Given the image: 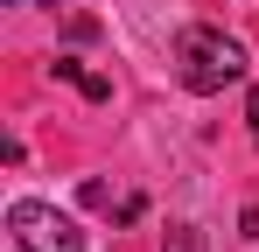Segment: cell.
<instances>
[{
    "label": "cell",
    "mask_w": 259,
    "mask_h": 252,
    "mask_svg": "<svg viewBox=\"0 0 259 252\" xmlns=\"http://www.w3.org/2000/svg\"><path fill=\"white\" fill-rule=\"evenodd\" d=\"M175 77L189 91H224L245 77V42H231L224 28H182L175 35Z\"/></svg>",
    "instance_id": "1"
},
{
    "label": "cell",
    "mask_w": 259,
    "mask_h": 252,
    "mask_svg": "<svg viewBox=\"0 0 259 252\" xmlns=\"http://www.w3.org/2000/svg\"><path fill=\"white\" fill-rule=\"evenodd\" d=\"M7 224H14L21 252H84V231H77L63 210H49V203H14Z\"/></svg>",
    "instance_id": "2"
},
{
    "label": "cell",
    "mask_w": 259,
    "mask_h": 252,
    "mask_svg": "<svg viewBox=\"0 0 259 252\" xmlns=\"http://www.w3.org/2000/svg\"><path fill=\"white\" fill-rule=\"evenodd\" d=\"M56 77H70L84 98H112V77H98V70H84L77 56H56Z\"/></svg>",
    "instance_id": "3"
},
{
    "label": "cell",
    "mask_w": 259,
    "mask_h": 252,
    "mask_svg": "<svg viewBox=\"0 0 259 252\" xmlns=\"http://www.w3.org/2000/svg\"><path fill=\"white\" fill-rule=\"evenodd\" d=\"M161 252H203V231H196V224H175Z\"/></svg>",
    "instance_id": "4"
},
{
    "label": "cell",
    "mask_w": 259,
    "mask_h": 252,
    "mask_svg": "<svg viewBox=\"0 0 259 252\" xmlns=\"http://www.w3.org/2000/svg\"><path fill=\"white\" fill-rule=\"evenodd\" d=\"M245 238H259V203H252V210H245Z\"/></svg>",
    "instance_id": "5"
},
{
    "label": "cell",
    "mask_w": 259,
    "mask_h": 252,
    "mask_svg": "<svg viewBox=\"0 0 259 252\" xmlns=\"http://www.w3.org/2000/svg\"><path fill=\"white\" fill-rule=\"evenodd\" d=\"M252 140H259V91H252Z\"/></svg>",
    "instance_id": "6"
},
{
    "label": "cell",
    "mask_w": 259,
    "mask_h": 252,
    "mask_svg": "<svg viewBox=\"0 0 259 252\" xmlns=\"http://www.w3.org/2000/svg\"><path fill=\"white\" fill-rule=\"evenodd\" d=\"M42 7H56V0H42Z\"/></svg>",
    "instance_id": "7"
}]
</instances>
